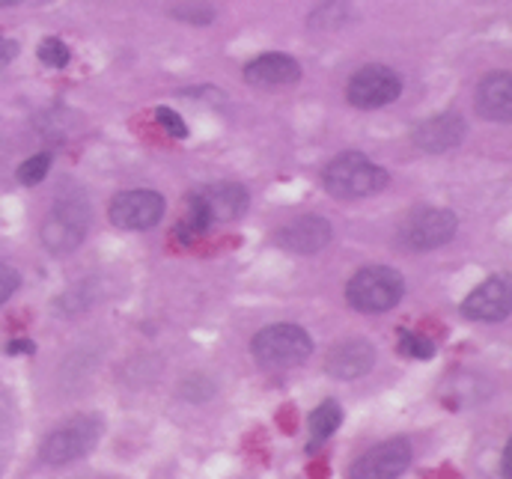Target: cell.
I'll return each mask as SVG.
<instances>
[{
  "instance_id": "1",
  "label": "cell",
  "mask_w": 512,
  "mask_h": 479,
  "mask_svg": "<svg viewBox=\"0 0 512 479\" xmlns=\"http://www.w3.org/2000/svg\"><path fill=\"white\" fill-rule=\"evenodd\" d=\"M322 182L328 194L340 200H361L384 191L390 185V173L364 152H340L337 158L328 161Z\"/></svg>"
},
{
  "instance_id": "18",
  "label": "cell",
  "mask_w": 512,
  "mask_h": 479,
  "mask_svg": "<svg viewBox=\"0 0 512 479\" xmlns=\"http://www.w3.org/2000/svg\"><path fill=\"white\" fill-rule=\"evenodd\" d=\"M173 18H179L182 24H194V27H206L215 21V6L209 0H182L170 9Z\"/></svg>"
},
{
  "instance_id": "10",
  "label": "cell",
  "mask_w": 512,
  "mask_h": 479,
  "mask_svg": "<svg viewBox=\"0 0 512 479\" xmlns=\"http://www.w3.org/2000/svg\"><path fill=\"white\" fill-rule=\"evenodd\" d=\"M414 462V450L405 438H393L384 441L379 447H373L370 453H364L355 465H352V477L355 479H387L399 477L411 468Z\"/></svg>"
},
{
  "instance_id": "17",
  "label": "cell",
  "mask_w": 512,
  "mask_h": 479,
  "mask_svg": "<svg viewBox=\"0 0 512 479\" xmlns=\"http://www.w3.org/2000/svg\"><path fill=\"white\" fill-rule=\"evenodd\" d=\"M349 18H352L349 0H322L310 12V27L313 30H340Z\"/></svg>"
},
{
  "instance_id": "6",
  "label": "cell",
  "mask_w": 512,
  "mask_h": 479,
  "mask_svg": "<svg viewBox=\"0 0 512 479\" xmlns=\"http://www.w3.org/2000/svg\"><path fill=\"white\" fill-rule=\"evenodd\" d=\"M456 230H459V215L456 212L426 206V209H414L402 221L399 239H402V247L426 253V250H435V247H444L447 241H453Z\"/></svg>"
},
{
  "instance_id": "8",
  "label": "cell",
  "mask_w": 512,
  "mask_h": 479,
  "mask_svg": "<svg viewBox=\"0 0 512 479\" xmlns=\"http://www.w3.org/2000/svg\"><path fill=\"white\" fill-rule=\"evenodd\" d=\"M164 197L158 191H149V188H131L114 197L108 215H111V224L117 230H128V233H143V230H152L161 224L164 218Z\"/></svg>"
},
{
  "instance_id": "19",
  "label": "cell",
  "mask_w": 512,
  "mask_h": 479,
  "mask_svg": "<svg viewBox=\"0 0 512 479\" xmlns=\"http://www.w3.org/2000/svg\"><path fill=\"white\" fill-rule=\"evenodd\" d=\"M399 352H402L405 358L429 360L435 358V343H432L429 337L417 334V331L402 328V331H399Z\"/></svg>"
},
{
  "instance_id": "2",
  "label": "cell",
  "mask_w": 512,
  "mask_h": 479,
  "mask_svg": "<svg viewBox=\"0 0 512 479\" xmlns=\"http://www.w3.org/2000/svg\"><path fill=\"white\" fill-rule=\"evenodd\" d=\"M405 295V277L390 265H364L346 286V301L358 313L379 316L393 310Z\"/></svg>"
},
{
  "instance_id": "15",
  "label": "cell",
  "mask_w": 512,
  "mask_h": 479,
  "mask_svg": "<svg viewBox=\"0 0 512 479\" xmlns=\"http://www.w3.org/2000/svg\"><path fill=\"white\" fill-rule=\"evenodd\" d=\"M477 114L483 120L510 122L512 120V75L498 69L489 72L477 87Z\"/></svg>"
},
{
  "instance_id": "4",
  "label": "cell",
  "mask_w": 512,
  "mask_h": 479,
  "mask_svg": "<svg viewBox=\"0 0 512 479\" xmlns=\"http://www.w3.org/2000/svg\"><path fill=\"white\" fill-rule=\"evenodd\" d=\"M87 230H90V206H87V200L84 197H63V200L54 203V209L42 221L39 239H42L48 253L66 256V253L78 250V244L84 241Z\"/></svg>"
},
{
  "instance_id": "5",
  "label": "cell",
  "mask_w": 512,
  "mask_h": 479,
  "mask_svg": "<svg viewBox=\"0 0 512 479\" xmlns=\"http://www.w3.org/2000/svg\"><path fill=\"white\" fill-rule=\"evenodd\" d=\"M102 438V420L96 414H81L69 423H63L60 429H54L39 450V459L51 468H63L81 456H87Z\"/></svg>"
},
{
  "instance_id": "14",
  "label": "cell",
  "mask_w": 512,
  "mask_h": 479,
  "mask_svg": "<svg viewBox=\"0 0 512 479\" xmlns=\"http://www.w3.org/2000/svg\"><path fill=\"white\" fill-rule=\"evenodd\" d=\"M376 366V349L367 340H346L331 349L325 358V372L337 381H355L364 378Z\"/></svg>"
},
{
  "instance_id": "13",
  "label": "cell",
  "mask_w": 512,
  "mask_h": 479,
  "mask_svg": "<svg viewBox=\"0 0 512 479\" xmlns=\"http://www.w3.org/2000/svg\"><path fill=\"white\" fill-rule=\"evenodd\" d=\"M245 84L259 87V90H274V87H292L301 81V63L289 54H259L254 57L245 72H242Z\"/></svg>"
},
{
  "instance_id": "11",
  "label": "cell",
  "mask_w": 512,
  "mask_h": 479,
  "mask_svg": "<svg viewBox=\"0 0 512 479\" xmlns=\"http://www.w3.org/2000/svg\"><path fill=\"white\" fill-rule=\"evenodd\" d=\"M468 134V122L462 114L456 111H444V114H435V117H426L420 125H414L411 131V140L417 149L423 152H432V155H441V152H450L456 149Z\"/></svg>"
},
{
  "instance_id": "25",
  "label": "cell",
  "mask_w": 512,
  "mask_h": 479,
  "mask_svg": "<svg viewBox=\"0 0 512 479\" xmlns=\"http://www.w3.org/2000/svg\"><path fill=\"white\" fill-rule=\"evenodd\" d=\"M33 352H36V346L30 340H12V343H6V355H33Z\"/></svg>"
},
{
  "instance_id": "22",
  "label": "cell",
  "mask_w": 512,
  "mask_h": 479,
  "mask_svg": "<svg viewBox=\"0 0 512 479\" xmlns=\"http://www.w3.org/2000/svg\"><path fill=\"white\" fill-rule=\"evenodd\" d=\"M155 120H158V125L170 134V137H176V140H185L188 137V125H185V120L173 111V108H155Z\"/></svg>"
},
{
  "instance_id": "23",
  "label": "cell",
  "mask_w": 512,
  "mask_h": 479,
  "mask_svg": "<svg viewBox=\"0 0 512 479\" xmlns=\"http://www.w3.org/2000/svg\"><path fill=\"white\" fill-rule=\"evenodd\" d=\"M21 286V274L12 268V265H6V262H0V307L15 295V289Z\"/></svg>"
},
{
  "instance_id": "21",
  "label": "cell",
  "mask_w": 512,
  "mask_h": 479,
  "mask_svg": "<svg viewBox=\"0 0 512 479\" xmlns=\"http://www.w3.org/2000/svg\"><path fill=\"white\" fill-rule=\"evenodd\" d=\"M39 60H42L45 66H54V69L69 66V48H66V42H63V39H45V42L39 45Z\"/></svg>"
},
{
  "instance_id": "26",
  "label": "cell",
  "mask_w": 512,
  "mask_h": 479,
  "mask_svg": "<svg viewBox=\"0 0 512 479\" xmlns=\"http://www.w3.org/2000/svg\"><path fill=\"white\" fill-rule=\"evenodd\" d=\"M501 471H504V477H512V444H507V450H504V459H501Z\"/></svg>"
},
{
  "instance_id": "27",
  "label": "cell",
  "mask_w": 512,
  "mask_h": 479,
  "mask_svg": "<svg viewBox=\"0 0 512 479\" xmlns=\"http://www.w3.org/2000/svg\"><path fill=\"white\" fill-rule=\"evenodd\" d=\"M9 3H12V0H0V9H3V6H9Z\"/></svg>"
},
{
  "instance_id": "3",
  "label": "cell",
  "mask_w": 512,
  "mask_h": 479,
  "mask_svg": "<svg viewBox=\"0 0 512 479\" xmlns=\"http://www.w3.org/2000/svg\"><path fill=\"white\" fill-rule=\"evenodd\" d=\"M251 352L265 369H292L313 355V337L301 325L277 322L256 334Z\"/></svg>"
},
{
  "instance_id": "24",
  "label": "cell",
  "mask_w": 512,
  "mask_h": 479,
  "mask_svg": "<svg viewBox=\"0 0 512 479\" xmlns=\"http://www.w3.org/2000/svg\"><path fill=\"white\" fill-rule=\"evenodd\" d=\"M15 57H18V42H15V39L0 36V69H3L6 63H12Z\"/></svg>"
},
{
  "instance_id": "12",
  "label": "cell",
  "mask_w": 512,
  "mask_h": 479,
  "mask_svg": "<svg viewBox=\"0 0 512 479\" xmlns=\"http://www.w3.org/2000/svg\"><path fill=\"white\" fill-rule=\"evenodd\" d=\"M462 313L474 322H504L512 313V292L510 280L504 277H489L483 280L465 301Z\"/></svg>"
},
{
  "instance_id": "20",
  "label": "cell",
  "mask_w": 512,
  "mask_h": 479,
  "mask_svg": "<svg viewBox=\"0 0 512 479\" xmlns=\"http://www.w3.org/2000/svg\"><path fill=\"white\" fill-rule=\"evenodd\" d=\"M48 170H51V155H48V152H39V155L21 161V167H18V182H21V185H39V182L48 176Z\"/></svg>"
},
{
  "instance_id": "16",
  "label": "cell",
  "mask_w": 512,
  "mask_h": 479,
  "mask_svg": "<svg viewBox=\"0 0 512 479\" xmlns=\"http://www.w3.org/2000/svg\"><path fill=\"white\" fill-rule=\"evenodd\" d=\"M343 405L337 399H325L313 414H310V453L322 447L340 426H343Z\"/></svg>"
},
{
  "instance_id": "9",
  "label": "cell",
  "mask_w": 512,
  "mask_h": 479,
  "mask_svg": "<svg viewBox=\"0 0 512 479\" xmlns=\"http://www.w3.org/2000/svg\"><path fill=\"white\" fill-rule=\"evenodd\" d=\"M331 239H334V227L322 215H301L274 233V244L295 256H313L325 250Z\"/></svg>"
},
{
  "instance_id": "7",
  "label": "cell",
  "mask_w": 512,
  "mask_h": 479,
  "mask_svg": "<svg viewBox=\"0 0 512 479\" xmlns=\"http://www.w3.org/2000/svg\"><path fill=\"white\" fill-rule=\"evenodd\" d=\"M399 96H402L399 75L382 63H370L364 69H358L346 84V99L358 111H379V108L393 105Z\"/></svg>"
}]
</instances>
